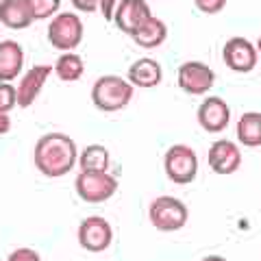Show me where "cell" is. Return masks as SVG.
<instances>
[{
    "label": "cell",
    "instance_id": "11",
    "mask_svg": "<svg viewBox=\"0 0 261 261\" xmlns=\"http://www.w3.org/2000/svg\"><path fill=\"white\" fill-rule=\"evenodd\" d=\"M196 118H198V124L202 126V130H207V133H220L231 122V109H228V105L222 98L209 96L200 102L198 116Z\"/></svg>",
    "mask_w": 261,
    "mask_h": 261
},
{
    "label": "cell",
    "instance_id": "2",
    "mask_svg": "<svg viewBox=\"0 0 261 261\" xmlns=\"http://www.w3.org/2000/svg\"><path fill=\"white\" fill-rule=\"evenodd\" d=\"M130 98H133V85L116 74H105L96 79V83L92 85V102L100 111H120L130 102Z\"/></svg>",
    "mask_w": 261,
    "mask_h": 261
},
{
    "label": "cell",
    "instance_id": "15",
    "mask_svg": "<svg viewBox=\"0 0 261 261\" xmlns=\"http://www.w3.org/2000/svg\"><path fill=\"white\" fill-rule=\"evenodd\" d=\"M24 65V50L18 42H0V83H11L20 76Z\"/></svg>",
    "mask_w": 261,
    "mask_h": 261
},
{
    "label": "cell",
    "instance_id": "5",
    "mask_svg": "<svg viewBox=\"0 0 261 261\" xmlns=\"http://www.w3.org/2000/svg\"><path fill=\"white\" fill-rule=\"evenodd\" d=\"M81 39H83V22L79 20L76 13L63 11L55 15L53 22L48 24V42L57 50H74L81 44Z\"/></svg>",
    "mask_w": 261,
    "mask_h": 261
},
{
    "label": "cell",
    "instance_id": "8",
    "mask_svg": "<svg viewBox=\"0 0 261 261\" xmlns=\"http://www.w3.org/2000/svg\"><path fill=\"white\" fill-rule=\"evenodd\" d=\"M111 224L100 216H89L79 224V244L89 252H102L111 246Z\"/></svg>",
    "mask_w": 261,
    "mask_h": 261
},
{
    "label": "cell",
    "instance_id": "18",
    "mask_svg": "<svg viewBox=\"0 0 261 261\" xmlns=\"http://www.w3.org/2000/svg\"><path fill=\"white\" fill-rule=\"evenodd\" d=\"M238 140L246 148H259L261 146V113L257 111L242 113L238 120Z\"/></svg>",
    "mask_w": 261,
    "mask_h": 261
},
{
    "label": "cell",
    "instance_id": "22",
    "mask_svg": "<svg viewBox=\"0 0 261 261\" xmlns=\"http://www.w3.org/2000/svg\"><path fill=\"white\" fill-rule=\"evenodd\" d=\"M18 105V87L11 83H0V111L9 113Z\"/></svg>",
    "mask_w": 261,
    "mask_h": 261
},
{
    "label": "cell",
    "instance_id": "28",
    "mask_svg": "<svg viewBox=\"0 0 261 261\" xmlns=\"http://www.w3.org/2000/svg\"><path fill=\"white\" fill-rule=\"evenodd\" d=\"M202 261H226L224 257H216V255H211V257H205Z\"/></svg>",
    "mask_w": 261,
    "mask_h": 261
},
{
    "label": "cell",
    "instance_id": "26",
    "mask_svg": "<svg viewBox=\"0 0 261 261\" xmlns=\"http://www.w3.org/2000/svg\"><path fill=\"white\" fill-rule=\"evenodd\" d=\"M116 3L118 0H100V11L105 20H113V13H116Z\"/></svg>",
    "mask_w": 261,
    "mask_h": 261
},
{
    "label": "cell",
    "instance_id": "4",
    "mask_svg": "<svg viewBox=\"0 0 261 261\" xmlns=\"http://www.w3.org/2000/svg\"><path fill=\"white\" fill-rule=\"evenodd\" d=\"M163 168H166V174L172 183L187 185L198 174V157L190 146L174 144L170 146L166 157H163Z\"/></svg>",
    "mask_w": 261,
    "mask_h": 261
},
{
    "label": "cell",
    "instance_id": "27",
    "mask_svg": "<svg viewBox=\"0 0 261 261\" xmlns=\"http://www.w3.org/2000/svg\"><path fill=\"white\" fill-rule=\"evenodd\" d=\"M9 128H11V118H9V113L0 111V135L9 133Z\"/></svg>",
    "mask_w": 261,
    "mask_h": 261
},
{
    "label": "cell",
    "instance_id": "21",
    "mask_svg": "<svg viewBox=\"0 0 261 261\" xmlns=\"http://www.w3.org/2000/svg\"><path fill=\"white\" fill-rule=\"evenodd\" d=\"M33 13V20H46L55 15L61 7V0H27Z\"/></svg>",
    "mask_w": 261,
    "mask_h": 261
},
{
    "label": "cell",
    "instance_id": "23",
    "mask_svg": "<svg viewBox=\"0 0 261 261\" xmlns=\"http://www.w3.org/2000/svg\"><path fill=\"white\" fill-rule=\"evenodd\" d=\"M196 9L207 13V15H214V13H220L226 7V0H194Z\"/></svg>",
    "mask_w": 261,
    "mask_h": 261
},
{
    "label": "cell",
    "instance_id": "17",
    "mask_svg": "<svg viewBox=\"0 0 261 261\" xmlns=\"http://www.w3.org/2000/svg\"><path fill=\"white\" fill-rule=\"evenodd\" d=\"M130 37H133L135 44L142 46V48H157V46H161L163 42H166L168 27H166V22L163 20H159V18H154L152 15V18L146 20Z\"/></svg>",
    "mask_w": 261,
    "mask_h": 261
},
{
    "label": "cell",
    "instance_id": "16",
    "mask_svg": "<svg viewBox=\"0 0 261 261\" xmlns=\"http://www.w3.org/2000/svg\"><path fill=\"white\" fill-rule=\"evenodd\" d=\"M0 24L13 31L29 29L33 24V13L27 0H3L0 3Z\"/></svg>",
    "mask_w": 261,
    "mask_h": 261
},
{
    "label": "cell",
    "instance_id": "7",
    "mask_svg": "<svg viewBox=\"0 0 261 261\" xmlns=\"http://www.w3.org/2000/svg\"><path fill=\"white\" fill-rule=\"evenodd\" d=\"M176 83L190 96L207 94L216 83V74L207 63L200 61H185L176 72Z\"/></svg>",
    "mask_w": 261,
    "mask_h": 261
},
{
    "label": "cell",
    "instance_id": "1",
    "mask_svg": "<svg viewBox=\"0 0 261 261\" xmlns=\"http://www.w3.org/2000/svg\"><path fill=\"white\" fill-rule=\"evenodd\" d=\"M33 159H35V168L44 176L57 178L72 172V168L76 166V159H79V150L70 135L46 133L37 140Z\"/></svg>",
    "mask_w": 261,
    "mask_h": 261
},
{
    "label": "cell",
    "instance_id": "10",
    "mask_svg": "<svg viewBox=\"0 0 261 261\" xmlns=\"http://www.w3.org/2000/svg\"><path fill=\"white\" fill-rule=\"evenodd\" d=\"M148 18H152V11L146 0H122L113 13L116 27L126 35H133Z\"/></svg>",
    "mask_w": 261,
    "mask_h": 261
},
{
    "label": "cell",
    "instance_id": "9",
    "mask_svg": "<svg viewBox=\"0 0 261 261\" xmlns=\"http://www.w3.org/2000/svg\"><path fill=\"white\" fill-rule=\"evenodd\" d=\"M257 57H259L257 48L246 37H231L224 44V50H222V59L226 63V68L233 72H240V74L255 70Z\"/></svg>",
    "mask_w": 261,
    "mask_h": 261
},
{
    "label": "cell",
    "instance_id": "3",
    "mask_svg": "<svg viewBox=\"0 0 261 261\" xmlns=\"http://www.w3.org/2000/svg\"><path fill=\"white\" fill-rule=\"evenodd\" d=\"M187 207L183 205L178 198L174 196H159L150 202V209H148V218L152 226L157 231L163 233H172L178 231L187 224Z\"/></svg>",
    "mask_w": 261,
    "mask_h": 261
},
{
    "label": "cell",
    "instance_id": "6",
    "mask_svg": "<svg viewBox=\"0 0 261 261\" xmlns=\"http://www.w3.org/2000/svg\"><path fill=\"white\" fill-rule=\"evenodd\" d=\"M74 187L81 200L98 205V202L109 200L118 192V181L107 172H81Z\"/></svg>",
    "mask_w": 261,
    "mask_h": 261
},
{
    "label": "cell",
    "instance_id": "29",
    "mask_svg": "<svg viewBox=\"0 0 261 261\" xmlns=\"http://www.w3.org/2000/svg\"><path fill=\"white\" fill-rule=\"evenodd\" d=\"M255 48H257V55H261V35H259V39H257V44H255Z\"/></svg>",
    "mask_w": 261,
    "mask_h": 261
},
{
    "label": "cell",
    "instance_id": "19",
    "mask_svg": "<svg viewBox=\"0 0 261 261\" xmlns=\"http://www.w3.org/2000/svg\"><path fill=\"white\" fill-rule=\"evenodd\" d=\"M79 166L83 172H107L109 168V150L102 144H92L81 152Z\"/></svg>",
    "mask_w": 261,
    "mask_h": 261
},
{
    "label": "cell",
    "instance_id": "12",
    "mask_svg": "<svg viewBox=\"0 0 261 261\" xmlns=\"http://www.w3.org/2000/svg\"><path fill=\"white\" fill-rule=\"evenodd\" d=\"M209 168L216 174H233L242 163V152L231 140H218L211 144L209 154H207Z\"/></svg>",
    "mask_w": 261,
    "mask_h": 261
},
{
    "label": "cell",
    "instance_id": "20",
    "mask_svg": "<svg viewBox=\"0 0 261 261\" xmlns=\"http://www.w3.org/2000/svg\"><path fill=\"white\" fill-rule=\"evenodd\" d=\"M55 70H57V74H59L61 81H65V83H72V81H79L81 76H83L85 63H83V59H81L79 55L65 53V55H61L59 59H57Z\"/></svg>",
    "mask_w": 261,
    "mask_h": 261
},
{
    "label": "cell",
    "instance_id": "24",
    "mask_svg": "<svg viewBox=\"0 0 261 261\" xmlns=\"http://www.w3.org/2000/svg\"><path fill=\"white\" fill-rule=\"evenodd\" d=\"M7 261H42V257L33 248H15L11 255L7 257Z\"/></svg>",
    "mask_w": 261,
    "mask_h": 261
},
{
    "label": "cell",
    "instance_id": "25",
    "mask_svg": "<svg viewBox=\"0 0 261 261\" xmlns=\"http://www.w3.org/2000/svg\"><path fill=\"white\" fill-rule=\"evenodd\" d=\"M74 9L83 11V13H92L96 9H100V0H72Z\"/></svg>",
    "mask_w": 261,
    "mask_h": 261
},
{
    "label": "cell",
    "instance_id": "14",
    "mask_svg": "<svg viewBox=\"0 0 261 261\" xmlns=\"http://www.w3.org/2000/svg\"><path fill=\"white\" fill-rule=\"evenodd\" d=\"M126 79L133 87H144V89L157 87L161 83V79H163V70H161L159 61L148 59V57H142V59L130 63V68L126 72Z\"/></svg>",
    "mask_w": 261,
    "mask_h": 261
},
{
    "label": "cell",
    "instance_id": "13",
    "mask_svg": "<svg viewBox=\"0 0 261 261\" xmlns=\"http://www.w3.org/2000/svg\"><path fill=\"white\" fill-rule=\"evenodd\" d=\"M50 72H53V65L42 63V65H33L27 74H24V79L18 85V105L22 109L31 107V105L37 100V96L42 92V87L46 85Z\"/></svg>",
    "mask_w": 261,
    "mask_h": 261
}]
</instances>
